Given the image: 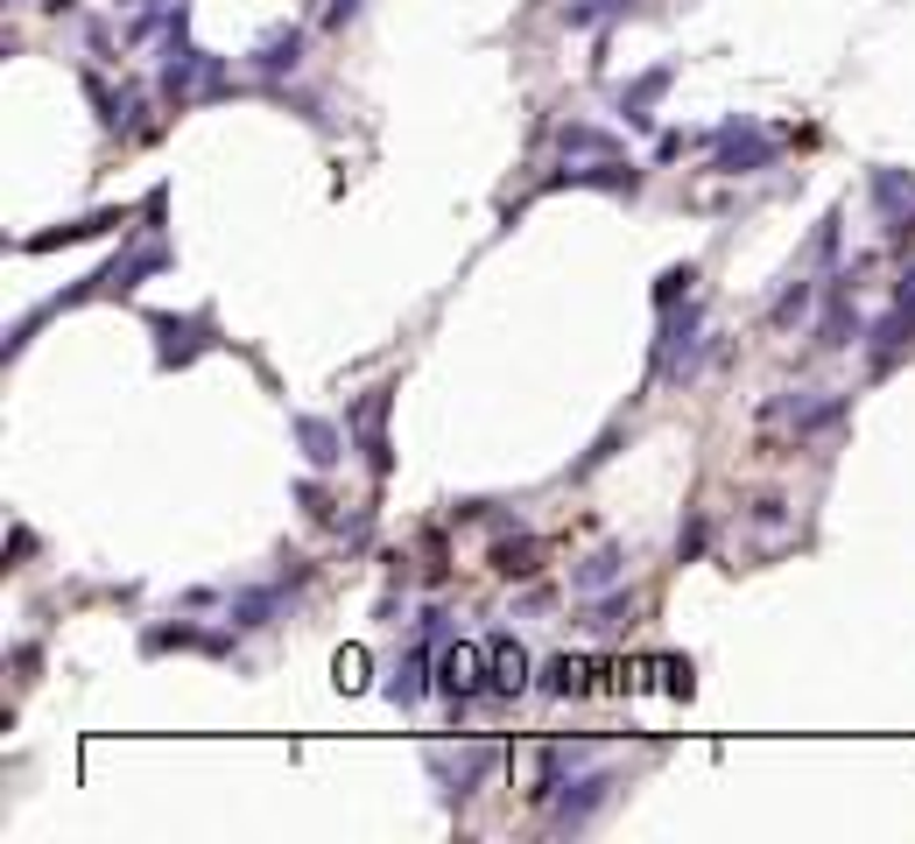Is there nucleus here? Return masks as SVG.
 <instances>
[{
	"mask_svg": "<svg viewBox=\"0 0 915 844\" xmlns=\"http://www.w3.org/2000/svg\"><path fill=\"white\" fill-rule=\"evenodd\" d=\"M781 156V134H760L747 113H733L726 127H712V169H726V177H754V169H768Z\"/></svg>",
	"mask_w": 915,
	"mask_h": 844,
	"instance_id": "1",
	"label": "nucleus"
},
{
	"mask_svg": "<svg viewBox=\"0 0 915 844\" xmlns=\"http://www.w3.org/2000/svg\"><path fill=\"white\" fill-rule=\"evenodd\" d=\"M437 689H444L451 704H472L486 689V641H451L444 655H437Z\"/></svg>",
	"mask_w": 915,
	"mask_h": 844,
	"instance_id": "2",
	"label": "nucleus"
},
{
	"mask_svg": "<svg viewBox=\"0 0 915 844\" xmlns=\"http://www.w3.org/2000/svg\"><path fill=\"white\" fill-rule=\"evenodd\" d=\"M148 331H156V359H162V367H190V359L212 345V317H169V310H156V317H148Z\"/></svg>",
	"mask_w": 915,
	"mask_h": 844,
	"instance_id": "3",
	"label": "nucleus"
},
{
	"mask_svg": "<svg viewBox=\"0 0 915 844\" xmlns=\"http://www.w3.org/2000/svg\"><path fill=\"white\" fill-rule=\"evenodd\" d=\"M606 802H613V774H606V767H592V774H570L564 795H557V831H585Z\"/></svg>",
	"mask_w": 915,
	"mask_h": 844,
	"instance_id": "4",
	"label": "nucleus"
},
{
	"mask_svg": "<svg viewBox=\"0 0 915 844\" xmlns=\"http://www.w3.org/2000/svg\"><path fill=\"white\" fill-rule=\"evenodd\" d=\"M528 676H536V668H528L522 641H514V633H493V641H486V689H501V697H522Z\"/></svg>",
	"mask_w": 915,
	"mask_h": 844,
	"instance_id": "5",
	"label": "nucleus"
},
{
	"mask_svg": "<svg viewBox=\"0 0 915 844\" xmlns=\"http://www.w3.org/2000/svg\"><path fill=\"white\" fill-rule=\"evenodd\" d=\"M388 401H395L388 388H374V394L346 415L353 430H359V444H367V465H374V472H388V465H395V457H388Z\"/></svg>",
	"mask_w": 915,
	"mask_h": 844,
	"instance_id": "6",
	"label": "nucleus"
},
{
	"mask_svg": "<svg viewBox=\"0 0 915 844\" xmlns=\"http://www.w3.org/2000/svg\"><path fill=\"white\" fill-rule=\"evenodd\" d=\"M290 430H296V444H303V457H311L317 472H332L338 457H346V436H338V422H324V415H296Z\"/></svg>",
	"mask_w": 915,
	"mask_h": 844,
	"instance_id": "7",
	"label": "nucleus"
},
{
	"mask_svg": "<svg viewBox=\"0 0 915 844\" xmlns=\"http://www.w3.org/2000/svg\"><path fill=\"white\" fill-rule=\"evenodd\" d=\"M303 64V29H275L254 43V71L261 78H290V71Z\"/></svg>",
	"mask_w": 915,
	"mask_h": 844,
	"instance_id": "8",
	"label": "nucleus"
},
{
	"mask_svg": "<svg viewBox=\"0 0 915 844\" xmlns=\"http://www.w3.org/2000/svg\"><path fill=\"white\" fill-rule=\"evenodd\" d=\"M873 198H881V211L894 219V240L908 233V211H915V177L908 169H873Z\"/></svg>",
	"mask_w": 915,
	"mask_h": 844,
	"instance_id": "9",
	"label": "nucleus"
},
{
	"mask_svg": "<svg viewBox=\"0 0 915 844\" xmlns=\"http://www.w3.org/2000/svg\"><path fill=\"white\" fill-rule=\"evenodd\" d=\"M627 578V556L620 549H599V556H585L578 570H570V591H578V599H599V591H613Z\"/></svg>",
	"mask_w": 915,
	"mask_h": 844,
	"instance_id": "10",
	"label": "nucleus"
},
{
	"mask_svg": "<svg viewBox=\"0 0 915 844\" xmlns=\"http://www.w3.org/2000/svg\"><path fill=\"white\" fill-rule=\"evenodd\" d=\"M670 78H676V71L662 64V71H648V78H634V85L620 92V113H627V127H648V120H655V113H648V106H655L662 92H670Z\"/></svg>",
	"mask_w": 915,
	"mask_h": 844,
	"instance_id": "11",
	"label": "nucleus"
},
{
	"mask_svg": "<svg viewBox=\"0 0 915 844\" xmlns=\"http://www.w3.org/2000/svg\"><path fill=\"white\" fill-rule=\"evenodd\" d=\"M557 183H578V190H641L634 169H620V156H599V162H585V169H564Z\"/></svg>",
	"mask_w": 915,
	"mask_h": 844,
	"instance_id": "12",
	"label": "nucleus"
},
{
	"mask_svg": "<svg viewBox=\"0 0 915 844\" xmlns=\"http://www.w3.org/2000/svg\"><path fill=\"white\" fill-rule=\"evenodd\" d=\"M430 668H437V662H430V641H423V647H409V655L395 662V683H388V697H395V704H416V697L430 689Z\"/></svg>",
	"mask_w": 915,
	"mask_h": 844,
	"instance_id": "13",
	"label": "nucleus"
},
{
	"mask_svg": "<svg viewBox=\"0 0 915 844\" xmlns=\"http://www.w3.org/2000/svg\"><path fill=\"white\" fill-rule=\"evenodd\" d=\"M585 676H592V662H585V655H549L543 662V689H549V697H585V689H592Z\"/></svg>",
	"mask_w": 915,
	"mask_h": 844,
	"instance_id": "14",
	"label": "nucleus"
},
{
	"mask_svg": "<svg viewBox=\"0 0 915 844\" xmlns=\"http://www.w3.org/2000/svg\"><path fill=\"white\" fill-rule=\"evenodd\" d=\"M275 605H282V584H261V591H240L225 612H233V626H269Z\"/></svg>",
	"mask_w": 915,
	"mask_h": 844,
	"instance_id": "15",
	"label": "nucleus"
},
{
	"mask_svg": "<svg viewBox=\"0 0 915 844\" xmlns=\"http://www.w3.org/2000/svg\"><path fill=\"white\" fill-rule=\"evenodd\" d=\"M557 148H564V156H620V141H613V134H599V127H578V120H570V127H557Z\"/></svg>",
	"mask_w": 915,
	"mask_h": 844,
	"instance_id": "16",
	"label": "nucleus"
},
{
	"mask_svg": "<svg viewBox=\"0 0 915 844\" xmlns=\"http://www.w3.org/2000/svg\"><path fill=\"white\" fill-rule=\"evenodd\" d=\"M613 14H627V0H570L564 22L570 29H599V22H613Z\"/></svg>",
	"mask_w": 915,
	"mask_h": 844,
	"instance_id": "17",
	"label": "nucleus"
},
{
	"mask_svg": "<svg viewBox=\"0 0 915 844\" xmlns=\"http://www.w3.org/2000/svg\"><path fill=\"white\" fill-rule=\"evenodd\" d=\"M493 570L501 578H536V542H501L493 549Z\"/></svg>",
	"mask_w": 915,
	"mask_h": 844,
	"instance_id": "18",
	"label": "nucleus"
},
{
	"mask_svg": "<svg viewBox=\"0 0 915 844\" xmlns=\"http://www.w3.org/2000/svg\"><path fill=\"white\" fill-rule=\"evenodd\" d=\"M648 676H662L670 697H691V662H648Z\"/></svg>",
	"mask_w": 915,
	"mask_h": 844,
	"instance_id": "19",
	"label": "nucleus"
},
{
	"mask_svg": "<svg viewBox=\"0 0 915 844\" xmlns=\"http://www.w3.org/2000/svg\"><path fill=\"white\" fill-rule=\"evenodd\" d=\"M691 282H697V267H670V275H662V289H655V303L670 310L676 296H691Z\"/></svg>",
	"mask_w": 915,
	"mask_h": 844,
	"instance_id": "20",
	"label": "nucleus"
},
{
	"mask_svg": "<svg viewBox=\"0 0 915 844\" xmlns=\"http://www.w3.org/2000/svg\"><path fill=\"white\" fill-rule=\"evenodd\" d=\"M359 683H367V655L346 647V655H338V689H359Z\"/></svg>",
	"mask_w": 915,
	"mask_h": 844,
	"instance_id": "21",
	"label": "nucleus"
},
{
	"mask_svg": "<svg viewBox=\"0 0 915 844\" xmlns=\"http://www.w3.org/2000/svg\"><path fill=\"white\" fill-rule=\"evenodd\" d=\"M803 310H810V282H796V289L775 303V324H789V317H803Z\"/></svg>",
	"mask_w": 915,
	"mask_h": 844,
	"instance_id": "22",
	"label": "nucleus"
},
{
	"mask_svg": "<svg viewBox=\"0 0 915 844\" xmlns=\"http://www.w3.org/2000/svg\"><path fill=\"white\" fill-rule=\"evenodd\" d=\"M353 14H359V0H332V8H324V22H332V29H346Z\"/></svg>",
	"mask_w": 915,
	"mask_h": 844,
	"instance_id": "23",
	"label": "nucleus"
}]
</instances>
